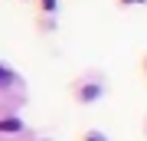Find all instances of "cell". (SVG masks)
<instances>
[{
  "label": "cell",
  "mask_w": 147,
  "mask_h": 141,
  "mask_svg": "<svg viewBox=\"0 0 147 141\" xmlns=\"http://www.w3.org/2000/svg\"><path fill=\"white\" fill-rule=\"evenodd\" d=\"M16 128H20V121H13V118L10 121H0V131H16Z\"/></svg>",
  "instance_id": "6da1fadb"
},
{
  "label": "cell",
  "mask_w": 147,
  "mask_h": 141,
  "mask_svg": "<svg viewBox=\"0 0 147 141\" xmlns=\"http://www.w3.org/2000/svg\"><path fill=\"white\" fill-rule=\"evenodd\" d=\"M10 79H13V76H10V69H3V66H0V82H10Z\"/></svg>",
  "instance_id": "7a4b0ae2"
},
{
  "label": "cell",
  "mask_w": 147,
  "mask_h": 141,
  "mask_svg": "<svg viewBox=\"0 0 147 141\" xmlns=\"http://www.w3.org/2000/svg\"><path fill=\"white\" fill-rule=\"evenodd\" d=\"M88 141H101V138H98V135H92V138H88Z\"/></svg>",
  "instance_id": "3957f363"
},
{
  "label": "cell",
  "mask_w": 147,
  "mask_h": 141,
  "mask_svg": "<svg viewBox=\"0 0 147 141\" xmlns=\"http://www.w3.org/2000/svg\"><path fill=\"white\" fill-rule=\"evenodd\" d=\"M42 3H46V7H53V0H42Z\"/></svg>",
  "instance_id": "277c9868"
}]
</instances>
